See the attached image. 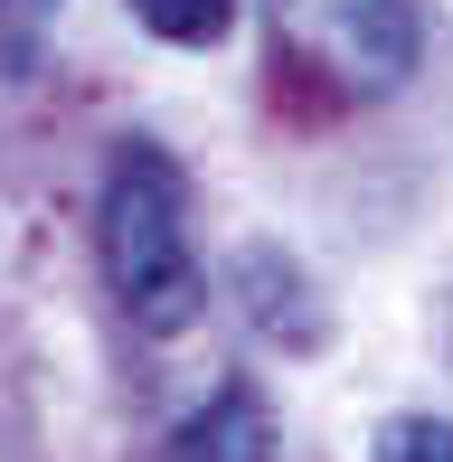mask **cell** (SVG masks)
Listing matches in <instances>:
<instances>
[{
	"mask_svg": "<svg viewBox=\"0 0 453 462\" xmlns=\"http://www.w3.org/2000/svg\"><path fill=\"white\" fill-rule=\"evenodd\" d=\"M133 19L152 38H171V48H217L226 19H236V0H133Z\"/></svg>",
	"mask_w": 453,
	"mask_h": 462,
	"instance_id": "cell-5",
	"label": "cell"
},
{
	"mask_svg": "<svg viewBox=\"0 0 453 462\" xmlns=\"http://www.w3.org/2000/svg\"><path fill=\"white\" fill-rule=\"evenodd\" d=\"M226 302H236L274 349H321V340H331L321 283L302 274L283 245H236V255H226Z\"/></svg>",
	"mask_w": 453,
	"mask_h": 462,
	"instance_id": "cell-3",
	"label": "cell"
},
{
	"mask_svg": "<svg viewBox=\"0 0 453 462\" xmlns=\"http://www.w3.org/2000/svg\"><path fill=\"white\" fill-rule=\"evenodd\" d=\"M283 48H302L349 95H397L416 76V0H274Z\"/></svg>",
	"mask_w": 453,
	"mask_h": 462,
	"instance_id": "cell-2",
	"label": "cell"
},
{
	"mask_svg": "<svg viewBox=\"0 0 453 462\" xmlns=\"http://www.w3.org/2000/svg\"><path fill=\"white\" fill-rule=\"evenodd\" d=\"M67 0H0V76H29L48 57V29Z\"/></svg>",
	"mask_w": 453,
	"mask_h": 462,
	"instance_id": "cell-6",
	"label": "cell"
},
{
	"mask_svg": "<svg viewBox=\"0 0 453 462\" xmlns=\"http://www.w3.org/2000/svg\"><path fill=\"white\" fill-rule=\"evenodd\" d=\"M95 255H105L114 302L133 311L142 330H190L199 302H208V274H199V236H190V180H180L171 152L152 142H123L105 199H95Z\"/></svg>",
	"mask_w": 453,
	"mask_h": 462,
	"instance_id": "cell-1",
	"label": "cell"
},
{
	"mask_svg": "<svg viewBox=\"0 0 453 462\" xmlns=\"http://www.w3.org/2000/svg\"><path fill=\"white\" fill-rule=\"evenodd\" d=\"M161 462H274V406L255 387H217L171 425Z\"/></svg>",
	"mask_w": 453,
	"mask_h": 462,
	"instance_id": "cell-4",
	"label": "cell"
},
{
	"mask_svg": "<svg viewBox=\"0 0 453 462\" xmlns=\"http://www.w3.org/2000/svg\"><path fill=\"white\" fill-rule=\"evenodd\" d=\"M368 462H453V415H387Z\"/></svg>",
	"mask_w": 453,
	"mask_h": 462,
	"instance_id": "cell-7",
	"label": "cell"
}]
</instances>
